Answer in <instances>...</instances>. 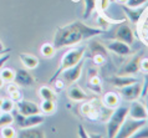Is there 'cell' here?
<instances>
[{"instance_id": "cell-41", "label": "cell", "mask_w": 148, "mask_h": 138, "mask_svg": "<svg viewBox=\"0 0 148 138\" xmlns=\"http://www.w3.org/2000/svg\"><path fill=\"white\" fill-rule=\"evenodd\" d=\"M79 136L80 137H84V138H87L88 137V135H86V133H85V128H84V126H82V124H80L79 126Z\"/></svg>"}, {"instance_id": "cell-40", "label": "cell", "mask_w": 148, "mask_h": 138, "mask_svg": "<svg viewBox=\"0 0 148 138\" xmlns=\"http://www.w3.org/2000/svg\"><path fill=\"white\" fill-rule=\"evenodd\" d=\"M16 90H19V85H16L15 82H9V85H8V88H6L8 93L14 92V91H16Z\"/></svg>"}, {"instance_id": "cell-18", "label": "cell", "mask_w": 148, "mask_h": 138, "mask_svg": "<svg viewBox=\"0 0 148 138\" xmlns=\"http://www.w3.org/2000/svg\"><path fill=\"white\" fill-rule=\"evenodd\" d=\"M121 103V100H120V96L114 92H107L105 93L103 97H102V105L105 107H107L108 109H114L120 106Z\"/></svg>"}, {"instance_id": "cell-33", "label": "cell", "mask_w": 148, "mask_h": 138, "mask_svg": "<svg viewBox=\"0 0 148 138\" xmlns=\"http://www.w3.org/2000/svg\"><path fill=\"white\" fill-rule=\"evenodd\" d=\"M139 72L148 74V59L147 57H142L141 61H139Z\"/></svg>"}, {"instance_id": "cell-13", "label": "cell", "mask_w": 148, "mask_h": 138, "mask_svg": "<svg viewBox=\"0 0 148 138\" xmlns=\"http://www.w3.org/2000/svg\"><path fill=\"white\" fill-rule=\"evenodd\" d=\"M13 82L19 85V86L29 87V86H32V85L35 83V80L26 68H19V70L15 71V77H14Z\"/></svg>"}, {"instance_id": "cell-37", "label": "cell", "mask_w": 148, "mask_h": 138, "mask_svg": "<svg viewBox=\"0 0 148 138\" xmlns=\"http://www.w3.org/2000/svg\"><path fill=\"white\" fill-rule=\"evenodd\" d=\"M9 96H10L9 98H11L14 102H18V101H20V100L23 98V95H21V92H20V90H16L14 92H10Z\"/></svg>"}, {"instance_id": "cell-30", "label": "cell", "mask_w": 148, "mask_h": 138, "mask_svg": "<svg viewBox=\"0 0 148 138\" xmlns=\"http://www.w3.org/2000/svg\"><path fill=\"white\" fill-rule=\"evenodd\" d=\"M13 109H15V102L13 100H11V98L3 100L0 111H1V112H13Z\"/></svg>"}, {"instance_id": "cell-49", "label": "cell", "mask_w": 148, "mask_h": 138, "mask_svg": "<svg viewBox=\"0 0 148 138\" xmlns=\"http://www.w3.org/2000/svg\"><path fill=\"white\" fill-rule=\"evenodd\" d=\"M0 55H3V52H0Z\"/></svg>"}, {"instance_id": "cell-11", "label": "cell", "mask_w": 148, "mask_h": 138, "mask_svg": "<svg viewBox=\"0 0 148 138\" xmlns=\"http://www.w3.org/2000/svg\"><path fill=\"white\" fill-rule=\"evenodd\" d=\"M16 109H18L19 113H21L24 116H31V115L41 113L39 105H36L35 102H31V101L23 100V98L16 102Z\"/></svg>"}, {"instance_id": "cell-46", "label": "cell", "mask_w": 148, "mask_h": 138, "mask_svg": "<svg viewBox=\"0 0 148 138\" xmlns=\"http://www.w3.org/2000/svg\"><path fill=\"white\" fill-rule=\"evenodd\" d=\"M4 83H5V82H4V80L1 79V76H0V88H1V87L4 86Z\"/></svg>"}, {"instance_id": "cell-20", "label": "cell", "mask_w": 148, "mask_h": 138, "mask_svg": "<svg viewBox=\"0 0 148 138\" xmlns=\"http://www.w3.org/2000/svg\"><path fill=\"white\" fill-rule=\"evenodd\" d=\"M90 40H91V39H90ZM88 49H90V51L92 52V55H103V56H106V57H108L107 47H106L101 41H97V40H91V41L88 42Z\"/></svg>"}, {"instance_id": "cell-34", "label": "cell", "mask_w": 148, "mask_h": 138, "mask_svg": "<svg viewBox=\"0 0 148 138\" xmlns=\"http://www.w3.org/2000/svg\"><path fill=\"white\" fill-rule=\"evenodd\" d=\"M148 0H128L127 1V5L130 8H141L143 4H146Z\"/></svg>"}, {"instance_id": "cell-1", "label": "cell", "mask_w": 148, "mask_h": 138, "mask_svg": "<svg viewBox=\"0 0 148 138\" xmlns=\"http://www.w3.org/2000/svg\"><path fill=\"white\" fill-rule=\"evenodd\" d=\"M103 30L100 27H92L82 21H72L65 26L57 27L52 45L56 50L69 46H73L84 40H90L101 35Z\"/></svg>"}, {"instance_id": "cell-47", "label": "cell", "mask_w": 148, "mask_h": 138, "mask_svg": "<svg viewBox=\"0 0 148 138\" xmlns=\"http://www.w3.org/2000/svg\"><path fill=\"white\" fill-rule=\"evenodd\" d=\"M3 100H4V98H1V97H0V107H1V103H3Z\"/></svg>"}, {"instance_id": "cell-19", "label": "cell", "mask_w": 148, "mask_h": 138, "mask_svg": "<svg viewBox=\"0 0 148 138\" xmlns=\"http://www.w3.org/2000/svg\"><path fill=\"white\" fill-rule=\"evenodd\" d=\"M18 137H20V138H44L45 133H44V131L38 129L35 127L20 128V132L18 133Z\"/></svg>"}, {"instance_id": "cell-28", "label": "cell", "mask_w": 148, "mask_h": 138, "mask_svg": "<svg viewBox=\"0 0 148 138\" xmlns=\"http://www.w3.org/2000/svg\"><path fill=\"white\" fill-rule=\"evenodd\" d=\"M14 123V116L11 112H1L0 113V128L4 126H10Z\"/></svg>"}, {"instance_id": "cell-7", "label": "cell", "mask_w": 148, "mask_h": 138, "mask_svg": "<svg viewBox=\"0 0 148 138\" xmlns=\"http://www.w3.org/2000/svg\"><path fill=\"white\" fill-rule=\"evenodd\" d=\"M128 117L133 120H148V112L146 109L145 103L134 100L131 101L128 107Z\"/></svg>"}, {"instance_id": "cell-17", "label": "cell", "mask_w": 148, "mask_h": 138, "mask_svg": "<svg viewBox=\"0 0 148 138\" xmlns=\"http://www.w3.org/2000/svg\"><path fill=\"white\" fill-rule=\"evenodd\" d=\"M122 8H123V10L126 11V15H127V18L130 19V21L132 24H134V25L139 24V21H141V19H142V15L145 14L146 10H147V8L138 10V8H130V6H126V5H123Z\"/></svg>"}, {"instance_id": "cell-10", "label": "cell", "mask_w": 148, "mask_h": 138, "mask_svg": "<svg viewBox=\"0 0 148 138\" xmlns=\"http://www.w3.org/2000/svg\"><path fill=\"white\" fill-rule=\"evenodd\" d=\"M114 39L128 44V45H132L134 42V32L130 25L122 24L121 26H118V29L114 32Z\"/></svg>"}, {"instance_id": "cell-27", "label": "cell", "mask_w": 148, "mask_h": 138, "mask_svg": "<svg viewBox=\"0 0 148 138\" xmlns=\"http://www.w3.org/2000/svg\"><path fill=\"white\" fill-rule=\"evenodd\" d=\"M0 76H1V79L4 80V82H8V83L13 82L14 77H15V70L9 68V67L1 68V70H0Z\"/></svg>"}, {"instance_id": "cell-8", "label": "cell", "mask_w": 148, "mask_h": 138, "mask_svg": "<svg viewBox=\"0 0 148 138\" xmlns=\"http://www.w3.org/2000/svg\"><path fill=\"white\" fill-rule=\"evenodd\" d=\"M82 68H84V61L80 60L79 62L76 65H73V66L66 68L65 71L61 72V75H62V79L66 81L69 83H75L77 80L81 77V74H82Z\"/></svg>"}, {"instance_id": "cell-12", "label": "cell", "mask_w": 148, "mask_h": 138, "mask_svg": "<svg viewBox=\"0 0 148 138\" xmlns=\"http://www.w3.org/2000/svg\"><path fill=\"white\" fill-rule=\"evenodd\" d=\"M107 50L112 51L113 54H116L118 56H130L132 54V49L128 44L120 41V40H113V41H108V44L106 45Z\"/></svg>"}, {"instance_id": "cell-23", "label": "cell", "mask_w": 148, "mask_h": 138, "mask_svg": "<svg viewBox=\"0 0 148 138\" xmlns=\"http://www.w3.org/2000/svg\"><path fill=\"white\" fill-rule=\"evenodd\" d=\"M39 96L41 97V100H52L55 102L57 98L56 92L49 86H41L39 88Z\"/></svg>"}, {"instance_id": "cell-39", "label": "cell", "mask_w": 148, "mask_h": 138, "mask_svg": "<svg viewBox=\"0 0 148 138\" xmlns=\"http://www.w3.org/2000/svg\"><path fill=\"white\" fill-rule=\"evenodd\" d=\"M52 83L55 85V88H56V90H59V91H60V90H62V88L65 87V82H64L62 80H60L59 77H57V79H56Z\"/></svg>"}, {"instance_id": "cell-42", "label": "cell", "mask_w": 148, "mask_h": 138, "mask_svg": "<svg viewBox=\"0 0 148 138\" xmlns=\"http://www.w3.org/2000/svg\"><path fill=\"white\" fill-rule=\"evenodd\" d=\"M0 52H3V54H5V52H10V49H4L3 47V42L0 41Z\"/></svg>"}, {"instance_id": "cell-15", "label": "cell", "mask_w": 148, "mask_h": 138, "mask_svg": "<svg viewBox=\"0 0 148 138\" xmlns=\"http://www.w3.org/2000/svg\"><path fill=\"white\" fill-rule=\"evenodd\" d=\"M80 111L82 115L85 117H87L88 120H92V121L100 120V108H97L95 105L88 102V101H85L84 103H81Z\"/></svg>"}, {"instance_id": "cell-24", "label": "cell", "mask_w": 148, "mask_h": 138, "mask_svg": "<svg viewBox=\"0 0 148 138\" xmlns=\"http://www.w3.org/2000/svg\"><path fill=\"white\" fill-rule=\"evenodd\" d=\"M56 111V103L52 100H42L40 105V112L44 115H52Z\"/></svg>"}, {"instance_id": "cell-3", "label": "cell", "mask_w": 148, "mask_h": 138, "mask_svg": "<svg viewBox=\"0 0 148 138\" xmlns=\"http://www.w3.org/2000/svg\"><path fill=\"white\" fill-rule=\"evenodd\" d=\"M127 117H128V107L127 106H118L113 109L107 122V136L110 138H114L117 136L121 126Z\"/></svg>"}, {"instance_id": "cell-21", "label": "cell", "mask_w": 148, "mask_h": 138, "mask_svg": "<svg viewBox=\"0 0 148 138\" xmlns=\"http://www.w3.org/2000/svg\"><path fill=\"white\" fill-rule=\"evenodd\" d=\"M19 59L20 61L23 62V65L25 66L27 70H34L39 66V59L34 55H30V54H20L19 55Z\"/></svg>"}, {"instance_id": "cell-32", "label": "cell", "mask_w": 148, "mask_h": 138, "mask_svg": "<svg viewBox=\"0 0 148 138\" xmlns=\"http://www.w3.org/2000/svg\"><path fill=\"white\" fill-rule=\"evenodd\" d=\"M97 23H98V27L102 30H107L108 29V26H110V20L108 19H106L103 18V16H101V15H98L97 16Z\"/></svg>"}, {"instance_id": "cell-16", "label": "cell", "mask_w": 148, "mask_h": 138, "mask_svg": "<svg viewBox=\"0 0 148 138\" xmlns=\"http://www.w3.org/2000/svg\"><path fill=\"white\" fill-rule=\"evenodd\" d=\"M137 81H138V79H136V77L123 76V75H117V76H113V77H110L108 79V82L117 88L128 86V85H132L134 82H137Z\"/></svg>"}, {"instance_id": "cell-43", "label": "cell", "mask_w": 148, "mask_h": 138, "mask_svg": "<svg viewBox=\"0 0 148 138\" xmlns=\"http://www.w3.org/2000/svg\"><path fill=\"white\" fill-rule=\"evenodd\" d=\"M147 15H146V18H143V19H141V21H145V23H147L148 24V8H147Z\"/></svg>"}, {"instance_id": "cell-14", "label": "cell", "mask_w": 148, "mask_h": 138, "mask_svg": "<svg viewBox=\"0 0 148 138\" xmlns=\"http://www.w3.org/2000/svg\"><path fill=\"white\" fill-rule=\"evenodd\" d=\"M66 92H67L69 98L71 101H75V102H82V101H88L90 100V96L76 83H72L71 86L67 88Z\"/></svg>"}, {"instance_id": "cell-25", "label": "cell", "mask_w": 148, "mask_h": 138, "mask_svg": "<svg viewBox=\"0 0 148 138\" xmlns=\"http://www.w3.org/2000/svg\"><path fill=\"white\" fill-rule=\"evenodd\" d=\"M40 52L44 57L46 59H51L52 56L56 54V49L54 47V45L50 42H44L42 45L40 46Z\"/></svg>"}, {"instance_id": "cell-38", "label": "cell", "mask_w": 148, "mask_h": 138, "mask_svg": "<svg viewBox=\"0 0 148 138\" xmlns=\"http://www.w3.org/2000/svg\"><path fill=\"white\" fill-rule=\"evenodd\" d=\"M9 59H10V54H9V52H5V54L0 55V70L3 68V66L5 65V62H6Z\"/></svg>"}, {"instance_id": "cell-4", "label": "cell", "mask_w": 148, "mask_h": 138, "mask_svg": "<svg viewBox=\"0 0 148 138\" xmlns=\"http://www.w3.org/2000/svg\"><path fill=\"white\" fill-rule=\"evenodd\" d=\"M147 124V120H133L128 118L125 120V122L121 126L120 131H118L117 136L118 138H128V137H134V135L141 129L143 126Z\"/></svg>"}, {"instance_id": "cell-50", "label": "cell", "mask_w": 148, "mask_h": 138, "mask_svg": "<svg viewBox=\"0 0 148 138\" xmlns=\"http://www.w3.org/2000/svg\"><path fill=\"white\" fill-rule=\"evenodd\" d=\"M0 113H1V111H0Z\"/></svg>"}, {"instance_id": "cell-9", "label": "cell", "mask_w": 148, "mask_h": 138, "mask_svg": "<svg viewBox=\"0 0 148 138\" xmlns=\"http://www.w3.org/2000/svg\"><path fill=\"white\" fill-rule=\"evenodd\" d=\"M142 59V52L136 54L132 59L127 62L125 66L121 67L118 75H123V76H131V75H136L139 72V61Z\"/></svg>"}, {"instance_id": "cell-2", "label": "cell", "mask_w": 148, "mask_h": 138, "mask_svg": "<svg viewBox=\"0 0 148 138\" xmlns=\"http://www.w3.org/2000/svg\"><path fill=\"white\" fill-rule=\"evenodd\" d=\"M85 51H86V47L85 46H79V47H72L67 50L66 52L64 54V56L61 57V61H60V66L57 67V70L54 75L51 76V79L49 80V82L52 83L54 81L61 75V72L65 71L66 68L73 66V65H76L77 62L80 61V60L84 59L85 56Z\"/></svg>"}, {"instance_id": "cell-48", "label": "cell", "mask_w": 148, "mask_h": 138, "mask_svg": "<svg viewBox=\"0 0 148 138\" xmlns=\"http://www.w3.org/2000/svg\"><path fill=\"white\" fill-rule=\"evenodd\" d=\"M113 1H116V0H111V3H113Z\"/></svg>"}, {"instance_id": "cell-31", "label": "cell", "mask_w": 148, "mask_h": 138, "mask_svg": "<svg viewBox=\"0 0 148 138\" xmlns=\"http://www.w3.org/2000/svg\"><path fill=\"white\" fill-rule=\"evenodd\" d=\"M107 59L103 55H92V61L96 66H103V65L107 62Z\"/></svg>"}, {"instance_id": "cell-6", "label": "cell", "mask_w": 148, "mask_h": 138, "mask_svg": "<svg viewBox=\"0 0 148 138\" xmlns=\"http://www.w3.org/2000/svg\"><path fill=\"white\" fill-rule=\"evenodd\" d=\"M118 90H120L121 96L126 101H134V100L141 98L142 83H139L137 81V82H134L132 85H128V86H125L122 88H118Z\"/></svg>"}, {"instance_id": "cell-35", "label": "cell", "mask_w": 148, "mask_h": 138, "mask_svg": "<svg viewBox=\"0 0 148 138\" xmlns=\"http://www.w3.org/2000/svg\"><path fill=\"white\" fill-rule=\"evenodd\" d=\"M148 95V74H145V82L142 85V92H141V98H145Z\"/></svg>"}, {"instance_id": "cell-44", "label": "cell", "mask_w": 148, "mask_h": 138, "mask_svg": "<svg viewBox=\"0 0 148 138\" xmlns=\"http://www.w3.org/2000/svg\"><path fill=\"white\" fill-rule=\"evenodd\" d=\"M116 1H117L118 4H121V5H125V4H127V1H128V0H116Z\"/></svg>"}, {"instance_id": "cell-45", "label": "cell", "mask_w": 148, "mask_h": 138, "mask_svg": "<svg viewBox=\"0 0 148 138\" xmlns=\"http://www.w3.org/2000/svg\"><path fill=\"white\" fill-rule=\"evenodd\" d=\"M146 98V103H145V106H146V109H147V112H148V95L145 97Z\"/></svg>"}, {"instance_id": "cell-29", "label": "cell", "mask_w": 148, "mask_h": 138, "mask_svg": "<svg viewBox=\"0 0 148 138\" xmlns=\"http://www.w3.org/2000/svg\"><path fill=\"white\" fill-rule=\"evenodd\" d=\"M0 137H4V138H15L18 137V133H16L15 129L10 126H4V127L0 128Z\"/></svg>"}, {"instance_id": "cell-26", "label": "cell", "mask_w": 148, "mask_h": 138, "mask_svg": "<svg viewBox=\"0 0 148 138\" xmlns=\"http://www.w3.org/2000/svg\"><path fill=\"white\" fill-rule=\"evenodd\" d=\"M84 3H85V9H84V15H82V18L86 20L91 16L93 10H96L97 0H84Z\"/></svg>"}, {"instance_id": "cell-36", "label": "cell", "mask_w": 148, "mask_h": 138, "mask_svg": "<svg viewBox=\"0 0 148 138\" xmlns=\"http://www.w3.org/2000/svg\"><path fill=\"white\" fill-rule=\"evenodd\" d=\"M110 4H111V0H100V1H98V6H100L101 13H105V11L108 9Z\"/></svg>"}, {"instance_id": "cell-22", "label": "cell", "mask_w": 148, "mask_h": 138, "mask_svg": "<svg viewBox=\"0 0 148 138\" xmlns=\"http://www.w3.org/2000/svg\"><path fill=\"white\" fill-rule=\"evenodd\" d=\"M88 88L95 93H101L102 91V80L97 74H91L88 77Z\"/></svg>"}, {"instance_id": "cell-5", "label": "cell", "mask_w": 148, "mask_h": 138, "mask_svg": "<svg viewBox=\"0 0 148 138\" xmlns=\"http://www.w3.org/2000/svg\"><path fill=\"white\" fill-rule=\"evenodd\" d=\"M13 116H14V122L18 124L19 128H29V127H36V126L41 124L45 121V116L41 113L38 115H31V116H24L21 113L18 112V109L14 111L13 109Z\"/></svg>"}]
</instances>
